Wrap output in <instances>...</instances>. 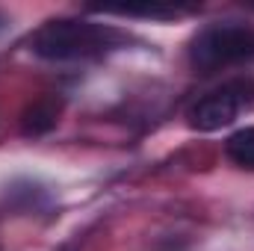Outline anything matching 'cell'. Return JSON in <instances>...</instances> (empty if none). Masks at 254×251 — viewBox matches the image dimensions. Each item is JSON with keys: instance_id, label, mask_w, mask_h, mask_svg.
Wrapping results in <instances>:
<instances>
[{"instance_id": "3957f363", "label": "cell", "mask_w": 254, "mask_h": 251, "mask_svg": "<svg viewBox=\"0 0 254 251\" xmlns=\"http://www.w3.org/2000/svg\"><path fill=\"white\" fill-rule=\"evenodd\" d=\"M254 101V83L252 80H234L228 86H222L219 92H210L207 98H201L190 110V125L195 130H222L228 127L243 107H249Z\"/></svg>"}, {"instance_id": "7a4b0ae2", "label": "cell", "mask_w": 254, "mask_h": 251, "mask_svg": "<svg viewBox=\"0 0 254 251\" xmlns=\"http://www.w3.org/2000/svg\"><path fill=\"white\" fill-rule=\"evenodd\" d=\"M254 57V30L246 24H216L195 36L190 60L198 71L210 74L216 68L243 63Z\"/></svg>"}, {"instance_id": "6da1fadb", "label": "cell", "mask_w": 254, "mask_h": 251, "mask_svg": "<svg viewBox=\"0 0 254 251\" xmlns=\"http://www.w3.org/2000/svg\"><path fill=\"white\" fill-rule=\"evenodd\" d=\"M119 42V33L92 21H48L33 36V54L42 60H86Z\"/></svg>"}, {"instance_id": "5b68a950", "label": "cell", "mask_w": 254, "mask_h": 251, "mask_svg": "<svg viewBox=\"0 0 254 251\" xmlns=\"http://www.w3.org/2000/svg\"><path fill=\"white\" fill-rule=\"evenodd\" d=\"M225 151H228V157H231L237 166H243V169H254V127H243V130H237V133L228 139Z\"/></svg>"}, {"instance_id": "277c9868", "label": "cell", "mask_w": 254, "mask_h": 251, "mask_svg": "<svg viewBox=\"0 0 254 251\" xmlns=\"http://www.w3.org/2000/svg\"><path fill=\"white\" fill-rule=\"evenodd\" d=\"M60 113H63V104H60L54 95H42V98H36V101L24 110L21 130H24L27 136H42V133H48V130L57 127Z\"/></svg>"}]
</instances>
